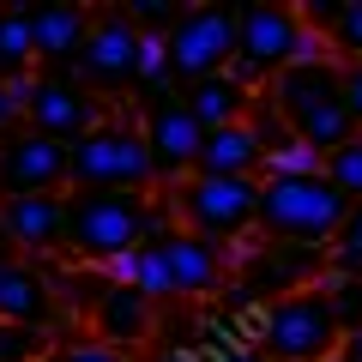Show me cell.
I'll return each mask as SVG.
<instances>
[{"label":"cell","mask_w":362,"mask_h":362,"mask_svg":"<svg viewBox=\"0 0 362 362\" xmlns=\"http://www.w3.org/2000/svg\"><path fill=\"white\" fill-rule=\"evenodd\" d=\"M157 230H175V211L163 199H145V194H66V259L78 266H115L121 254H139Z\"/></svg>","instance_id":"6da1fadb"},{"label":"cell","mask_w":362,"mask_h":362,"mask_svg":"<svg viewBox=\"0 0 362 362\" xmlns=\"http://www.w3.org/2000/svg\"><path fill=\"white\" fill-rule=\"evenodd\" d=\"M350 218V199L326 175H259V218L254 230L278 247L326 254Z\"/></svg>","instance_id":"7a4b0ae2"},{"label":"cell","mask_w":362,"mask_h":362,"mask_svg":"<svg viewBox=\"0 0 362 362\" xmlns=\"http://www.w3.org/2000/svg\"><path fill=\"white\" fill-rule=\"evenodd\" d=\"M272 109L290 121V133H296L302 145H314V151H338L344 139H356V121H350V103H344V66L338 61H302L290 66V73H278L266 85Z\"/></svg>","instance_id":"3957f363"},{"label":"cell","mask_w":362,"mask_h":362,"mask_svg":"<svg viewBox=\"0 0 362 362\" xmlns=\"http://www.w3.org/2000/svg\"><path fill=\"white\" fill-rule=\"evenodd\" d=\"M73 187L78 194H151L157 187V163H151V145L139 133L133 103H121L97 133H85L73 145Z\"/></svg>","instance_id":"277c9868"},{"label":"cell","mask_w":362,"mask_h":362,"mask_svg":"<svg viewBox=\"0 0 362 362\" xmlns=\"http://www.w3.org/2000/svg\"><path fill=\"white\" fill-rule=\"evenodd\" d=\"M230 278V247L199 242L187 230H157L151 242L133 254V290L151 302H181V296H211Z\"/></svg>","instance_id":"5b68a950"},{"label":"cell","mask_w":362,"mask_h":362,"mask_svg":"<svg viewBox=\"0 0 362 362\" xmlns=\"http://www.w3.org/2000/svg\"><path fill=\"white\" fill-rule=\"evenodd\" d=\"M254 338L272 362H338V344H344V326L332 314V296L320 284H302L272 296L254 320Z\"/></svg>","instance_id":"8992f818"},{"label":"cell","mask_w":362,"mask_h":362,"mask_svg":"<svg viewBox=\"0 0 362 362\" xmlns=\"http://www.w3.org/2000/svg\"><path fill=\"white\" fill-rule=\"evenodd\" d=\"M163 194H169V211H175V230L218 242V247H242L259 218V181L247 175H187Z\"/></svg>","instance_id":"52a82bcc"},{"label":"cell","mask_w":362,"mask_h":362,"mask_svg":"<svg viewBox=\"0 0 362 362\" xmlns=\"http://www.w3.org/2000/svg\"><path fill=\"white\" fill-rule=\"evenodd\" d=\"M302 37H308V25H302L296 6H272V0H259V6H242L235 13V66L230 73L242 78V85H272L278 73H290L302 54Z\"/></svg>","instance_id":"ba28073f"},{"label":"cell","mask_w":362,"mask_h":362,"mask_svg":"<svg viewBox=\"0 0 362 362\" xmlns=\"http://www.w3.org/2000/svg\"><path fill=\"white\" fill-rule=\"evenodd\" d=\"M139 37L145 30L127 18V6H97L90 18V37L78 49V85H90L109 103H133V85H139Z\"/></svg>","instance_id":"9c48e42d"},{"label":"cell","mask_w":362,"mask_h":362,"mask_svg":"<svg viewBox=\"0 0 362 362\" xmlns=\"http://www.w3.org/2000/svg\"><path fill=\"white\" fill-rule=\"evenodd\" d=\"M169 73L175 90L199 85V78H218L235 66V13L230 6H181L175 30H169Z\"/></svg>","instance_id":"30bf717a"},{"label":"cell","mask_w":362,"mask_h":362,"mask_svg":"<svg viewBox=\"0 0 362 362\" xmlns=\"http://www.w3.org/2000/svg\"><path fill=\"white\" fill-rule=\"evenodd\" d=\"M115 109H121V103L97 97L90 85H78V73H37V85H30V109H25V127L42 133V139H61L66 151H73V145L85 139V133H97Z\"/></svg>","instance_id":"8fae6325"},{"label":"cell","mask_w":362,"mask_h":362,"mask_svg":"<svg viewBox=\"0 0 362 362\" xmlns=\"http://www.w3.org/2000/svg\"><path fill=\"white\" fill-rule=\"evenodd\" d=\"M133 115H139V133H145V145H151V163H157V181H163V187H175V181L194 175L199 169V145H206V127L187 115L181 90L145 97V103H133Z\"/></svg>","instance_id":"7c38bea8"},{"label":"cell","mask_w":362,"mask_h":362,"mask_svg":"<svg viewBox=\"0 0 362 362\" xmlns=\"http://www.w3.org/2000/svg\"><path fill=\"white\" fill-rule=\"evenodd\" d=\"M66 187H73V151L61 139H42L30 127L0 139V199H37Z\"/></svg>","instance_id":"4fadbf2b"},{"label":"cell","mask_w":362,"mask_h":362,"mask_svg":"<svg viewBox=\"0 0 362 362\" xmlns=\"http://www.w3.org/2000/svg\"><path fill=\"white\" fill-rule=\"evenodd\" d=\"M0 242L13 254H54V247H66V194L0 199Z\"/></svg>","instance_id":"5bb4252c"},{"label":"cell","mask_w":362,"mask_h":362,"mask_svg":"<svg viewBox=\"0 0 362 362\" xmlns=\"http://www.w3.org/2000/svg\"><path fill=\"white\" fill-rule=\"evenodd\" d=\"M151 326H157V302L133 284H109L103 278V296L90 308V332L103 338V344H115V350H133V344L151 338Z\"/></svg>","instance_id":"9a60e30c"},{"label":"cell","mask_w":362,"mask_h":362,"mask_svg":"<svg viewBox=\"0 0 362 362\" xmlns=\"http://www.w3.org/2000/svg\"><path fill=\"white\" fill-rule=\"evenodd\" d=\"M0 320L13 326H49L54 320V290L25 254L0 242Z\"/></svg>","instance_id":"2e32d148"},{"label":"cell","mask_w":362,"mask_h":362,"mask_svg":"<svg viewBox=\"0 0 362 362\" xmlns=\"http://www.w3.org/2000/svg\"><path fill=\"white\" fill-rule=\"evenodd\" d=\"M90 18H97V6H30L37 66H49V73L78 66V49H85V37H90Z\"/></svg>","instance_id":"e0dca14e"},{"label":"cell","mask_w":362,"mask_h":362,"mask_svg":"<svg viewBox=\"0 0 362 362\" xmlns=\"http://www.w3.org/2000/svg\"><path fill=\"white\" fill-rule=\"evenodd\" d=\"M181 103H187V115H194L206 133H218V127H242V121L254 115L259 90L242 85L235 73H218V78H199V85H187V90H181Z\"/></svg>","instance_id":"ac0fdd59"},{"label":"cell","mask_w":362,"mask_h":362,"mask_svg":"<svg viewBox=\"0 0 362 362\" xmlns=\"http://www.w3.org/2000/svg\"><path fill=\"white\" fill-rule=\"evenodd\" d=\"M194 175H247V181H259L266 175V145H259V133L247 127H218V133H206V145H199V169Z\"/></svg>","instance_id":"d6986e66"},{"label":"cell","mask_w":362,"mask_h":362,"mask_svg":"<svg viewBox=\"0 0 362 362\" xmlns=\"http://www.w3.org/2000/svg\"><path fill=\"white\" fill-rule=\"evenodd\" d=\"M302 25H314L326 42H332L338 66L362 61V0H344V6H302Z\"/></svg>","instance_id":"ffe728a7"},{"label":"cell","mask_w":362,"mask_h":362,"mask_svg":"<svg viewBox=\"0 0 362 362\" xmlns=\"http://www.w3.org/2000/svg\"><path fill=\"white\" fill-rule=\"evenodd\" d=\"M0 78H37V30L25 6H0Z\"/></svg>","instance_id":"44dd1931"},{"label":"cell","mask_w":362,"mask_h":362,"mask_svg":"<svg viewBox=\"0 0 362 362\" xmlns=\"http://www.w3.org/2000/svg\"><path fill=\"white\" fill-rule=\"evenodd\" d=\"M326 181H332L350 206H362V133L344 139L338 151H326Z\"/></svg>","instance_id":"7402d4cb"},{"label":"cell","mask_w":362,"mask_h":362,"mask_svg":"<svg viewBox=\"0 0 362 362\" xmlns=\"http://www.w3.org/2000/svg\"><path fill=\"white\" fill-rule=\"evenodd\" d=\"M326 272H338V278H362V206H350L338 242L326 247Z\"/></svg>","instance_id":"603a6c76"},{"label":"cell","mask_w":362,"mask_h":362,"mask_svg":"<svg viewBox=\"0 0 362 362\" xmlns=\"http://www.w3.org/2000/svg\"><path fill=\"white\" fill-rule=\"evenodd\" d=\"M49 332L42 326H13V320H0V362H42L49 356Z\"/></svg>","instance_id":"cb8c5ba5"},{"label":"cell","mask_w":362,"mask_h":362,"mask_svg":"<svg viewBox=\"0 0 362 362\" xmlns=\"http://www.w3.org/2000/svg\"><path fill=\"white\" fill-rule=\"evenodd\" d=\"M266 175H326V157L302 139H284L278 151H266Z\"/></svg>","instance_id":"d4e9b609"},{"label":"cell","mask_w":362,"mask_h":362,"mask_svg":"<svg viewBox=\"0 0 362 362\" xmlns=\"http://www.w3.org/2000/svg\"><path fill=\"white\" fill-rule=\"evenodd\" d=\"M30 85H37V78H0V139L25 127V109H30Z\"/></svg>","instance_id":"484cf974"},{"label":"cell","mask_w":362,"mask_h":362,"mask_svg":"<svg viewBox=\"0 0 362 362\" xmlns=\"http://www.w3.org/2000/svg\"><path fill=\"white\" fill-rule=\"evenodd\" d=\"M42 362H133V356L115 350V344H103V338H73V344H54Z\"/></svg>","instance_id":"4316f807"},{"label":"cell","mask_w":362,"mask_h":362,"mask_svg":"<svg viewBox=\"0 0 362 362\" xmlns=\"http://www.w3.org/2000/svg\"><path fill=\"white\" fill-rule=\"evenodd\" d=\"M344 103H350V121H356V133H362V61H350V66H344Z\"/></svg>","instance_id":"83f0119b"},{"label":"cell","mask_w":362,"mask_h":362,"mask_svg":"<svg viewBox=\"0 0 362 362\" xmlns=\"http://www.w3.org/2000/svg\"><path fill=\"white\" fill-rule=\"evenodd\" d=\"M206 362H272L259 344H230V350H218V356H206Z\"/></svg>","instance_id":"f1b7e54d"},{"label":"cell","mask_w":362,"mask_h":362,"mask_svg":"<svg viewBox=\"0 0 362 362\" xmlns=\"http://www.w3.org/2000/svg\"><path fill=\"white\" fill-rule=\"evenodd\" d=\"M338 362H362V326H356V332H344V344H338Z\"/></svg>","instance_id":"f546056e"},{"label":"cell","mask_w":362,"mask_h":362,"mask_svg":"<svg viewBox=\"0 0 362 362\" xmlns=\"http://www.w3.org/2000/svg\"><path fill=\"white\" fill-rule=\"evenodd\" d=\"M157 362H206V356H194V350H157Z\"/></svg>","instance_id":"4dcf8cb0"}]
</instances>
